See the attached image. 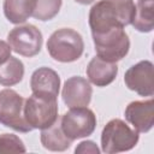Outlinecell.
Listing matches in <instances>:
<instances>
[{
  "instance_id": "6da1fadb",
  "label": "cell",
  "mask_w": 154,
  "mask_h": 154,
  "mask_svg": "<svg viewBox=\"0 0 154 154\" xmlns=\"http://www.w3.org/2000/svg\"><path fill=\"white\" fill-rule=\"evenodd\" d=\"M134 16V0H100L89 11L91 35L101 34L113 28H125L131 24Z\"/></svg>"
},
{
  "instance_id": "7a4b0ae2",
  "label": "cell",
  "mask_w": 154,
  "mask_h": 154,
  "mask_svg": "<svg viewBox=\"0 0 154 154\" xmlns=\"http://www.w3.org/2000/svg\"><path fill=\"white\" fill-rule=\"evenodd\" d=\"M48 54L59 63H73L84 52L82 35L71 28H61L52 32L47 41Z\"/></svg>"
},
{
  "instance_id": "3957f363",
  "label": "cell",
  "mask_w": 154,
  "mask_h": 154,
  "mask_svg": "<svg viewBox=\"0 0 154 154\" xmlns=\"http://www.w3.org/2000/svg\"><path fill=\"white\" fill-rule=\"evenodd\" d=\"M58 111V97L52 95L32 93L24 101V119L32 130L52 126L59 119Z\"/></svg>"
},
{
  "instance_id": "277c9868",
  "label": "cell",
  "mask_w": 154,
  "mask_h": 154,
  "mask_svg": "<svg viewBox=\"0 0 154 154\" xmlns=\"http://www.w3.org/2000/svg\"><path fill=\"white\" fill-rule=\"evenodd\" d=\"M140 135L119 118L111 119L101 131V150L114 154L131 150L138 142Z\"/></svg>"
},
{
  "instance_id": "5b68a950",
  "label": "cell",
  "mask_w": 154,
  "mask_h": 154,
  "mask_svg": "<svg viewBox=\"0 0 154 154\" xmlns=\"http://www.w3.org/2000/svg\"><path fill=\"white\" fill-rule=\"evenodd\" d=\"M93 42L97 57L117 63L126 57L130 49V40L124 28H113L101 34H94Z\"/></svg>"
},
{
  "instance_id": "8992f818",
  "label": "cell",
  "mask_w": 154,
  "mask_h": 154,
  "mask_svg": "<svg viewBox=\"0 0 154 154\" xmlns=\"http://www.w3.org/2000/svg\"><path fill=\"white\" fill-rule=\"evenodd\" d=\"M24 99L13 89L0 90V124L18 132H29L32 129L24 119Z\"/></svg>"
},
{
  "instance_id": "52a82bcc",
  "label": "cell",
  "mask_w": 154,
  "mask_h": 154,
  "mask_svg": "<svg viewBox=\"0 0 154 154\" xmlns=\"http://www.w3.org/2000/svg\"><path fill=\"white\" fill-rule=\"evenodd\" d=\"M96 116L88 107H73L70 108L60 118V126L63 132L71 141L84 138L96 129Z\"/></svg>"
},
{
  "instance_id": "ba28073f",
  "label": "cell",
  "mask_w": 154,
  "mask_h": 154,
  "mask_svg": "<svg viewBox=\"0 0 154 154\" xmlns=\"http://www.w3.org/2000/svg\"><path fill=\"white\" fill-rule=\"evenodd\" d=\"M42 32L32 24H24L13 28L7 35V43L19 55L31 58L42 48Z\"/></svg>"
},
{
  "instance_id": "9c48e42d",
  "label": "cell",
  "mask_w": 154,
  "mask_h": 154,
  "mask_svg": "<svg viewBox=\"0 0 154 154\" xmlns=\"http://www.w3.org/2000/svg\"><path fill=\"white\" fill-rule=\"evenodd\" d=\"M125 85L140 96L154 95V65L150 60H141L130 66L124 75Z\"/></svg>"
},
{
  "instance_id": "30bf717a",
  "label": "cell",
  "mask_w": 154,
  "mask_h": 154,
  "mask_svg": "<svg viewBox=\"0 0 154 154\" xmlns=\"http://www.w3.org/2000/svg\"><path fill=\"white\" fill-rule=\"evenodd\" d=\"M93 88L90 82L81 76L67 78L63 85L61 97L69 108L87 107L91 101Z\"/></svg>"
},
{
  "instance_id": "8fae6325",
  "label": "cell",
  "mask_w": 154,
  "mask_h": 154,
  "mask_svg": "<svg viewBox=\"0 0 154 154\" xmlns=\"http://www.w3.org/2000/svg\"><path fill=\"white\" fill-rule=\"evenodd\" d=\"M125 119L140 134H146L154 125V100H138L130 102L124 112Z\"/></svg>"
},
{
  "instance_id": "7c38bea8",
  "label": "cell",
  "mask_w": 154,
  "mask_h": 154,
  "mask_svg": "<svg viewBox=\"0 0 154 154\" xmlns=\"http://www.w3.org/2000/svg\"><path fill=\"white\" fill-rule=\"evenodd\" d=\"M30 88L34 94H46L58 97L60 89V76L51 67H38L31 75Z\"/></svg>"
},
{
  "instance_id": "4fadbf2b",
  "label": "cell",
  "mask_w": 154,
  "mask_h": 154,
  "mask_svg": "<svg viewBox=\"0 0 154 154\" xmlns=\"http://www.w3.org/2000/svg\"><path fill=\"white\" fill-rule=\"evenodd\" d=\"M85 72L90 83L96 87H106L116 79L118 75V65L117 63L103 60L96 55L89 61Z\"/></svg>"
},
{
  "instance_id": "5bb4252c",
  "label": "cell",
  "mask_w": 154,
  "mask_h": 154,
  "mask_svg": "<svg viewBox=\"0 0 154 154\" xmlns=\"http://www.w3.org/2000/svg\"><path fill=\"white\" fill-rule=\"evenodd\" d=\"M36 0H4L2 10L6 19L12 24H22L32 17Z\"/></svg>"
},
{
  "instance_id": "9a60e30c",
  "label": "cell",
  "mask_w": 154,
  "mask_h": 154,
  "mask_svg": "<svg viewBox=\"0 0 154 154\" xmlns=\"http://www.w3.org/2000/svg\"><path fill=\"white\" fill-rule=\"evenodd\" d=\"M40 141L43 148L51 152H64L71 147L72 141L66 137L60 126V119H58L52 126L41 130Z\"/></svg>"
},
{
  "instance_id": "2e32d148",
  "label": "cell",
  "mask_w": 154,
  "mask_h": 154,
  "mask_svg": "<svg viewBox=\"0 0 154 154\" xmlns=\"http://www.w3.org/2000/svg\"><path fill=\"white\" fill-rule=\"evenodd\" d=\"M154 0H137L132 26L140 32H150L154 29Z\"/></svg>"
},
{
  "instance_id": "e0dca14e",
  "label": "cell",
  "mask_w": 154,
  "mask_h": 154,
  "mask_svg": "<svg viewBox=\"0 0 154 154\" xmlns=\"http://www.w3.org/2000/svg\"><path fill=\"white\" fill-rule=\"evenodd\" d=\"M24 77V64L16 57H10L6 61L0 64V84L4 87H12L22 82Z\"/></svg>"
},
{
  "instance_id": "ac0fdd59",
  "label": "cell",
  "mask_w": 154,
  "mask_h": 154,
  "mask_svg": "<svg viewBox=\"0 0 154 154\" xmlns=\"http://www.w3.org/2000/svg\"><path fill=\"white\" fill-rule=\"evenodd\" d=\"M63 0H36L32 17L41 22L53 19L60 11Z\"/></svg>"
},
{
  "instance_id": "d6986e66",
  "label": "cell",
  "mask_w": 154,
  "mask_h": 154,
  "mask_svg": "<svg viewBox=\"0 0 154 154\" xmlns=\"http://www.w3.org/2000/svg\"><path fill=\"white\" fill-rule=\"evenodd\" d=\"M26 148L23 141L14 134L0 135V154L8 153H25Z\"/></svg>"
},
{
  "instance_id": "ffe728a7",
  "label": "cell",
  "mask_w": 154,
  "mask_h": 154,
  "mask_svg": "<svg viewBox=\"0 0 154 154\" xmlns=\"http://www.w3.org/2000/svg\"><path fill=\"white\" fill-rule=\"evenodd\" d=\"M75 153L76 154H85V153H89V154H99L100 153V149L96 146V143L93 142V141H82L76 147Z\"/></svg>"
},
{
  "instance_id": "44dd1931",
  "label": "cell",
  "mask_w": 154,
  "mask_h": 154,
  "mask_svg": "<svg viewBox=\"0 0 154 154\" xmlns=\"http://www.w3.org/2000/svg\"><path fill=\"white\" fill-rule=\"evenodd\" d=\"M11 52H12L11 46L6 41L0 40V64L6 61L11 57Z\"/></svg>"
},
{
  "instance_id": "7402d4cb",
  "label": "cell",
  "mask_w": 154,
  "mask_h": 154,
  "mask_svg": "<svg viewBox=\"0 0 154 154\" xmlns=\"http://www.w3.org/2000/svg\"><path fill=\"white\" fill-rule=\"evenodd\" d=\"M75 1L81 5H89V4H93L95 0H75Z\"/></svg>"
}]
</instances>
